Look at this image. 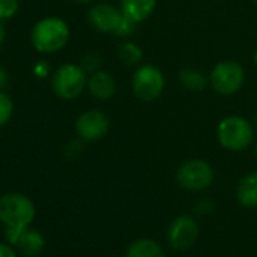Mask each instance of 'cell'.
Wrapping results in <instances>:
<instances>
[{"instance_id": "obj_1", "label": "cell", "mask_w": 257, "mask_h": 257, "mask_svg": "<svg viewBox=\"0 0 257 257\" xmlns=\"http://www.w3.org/2000/svg\"><path fill=\"white\" fill-rule=\"evenodd\" d=\"M37 215L34 201L20 192H8L0 197V222L5 225L7 240L17 246L22 234L31 227Z\"/></svg>"}, {"instance_id": "obj_2", "label": "cell", "mask_w": 257, "mask_h": 257, "mask_svg": "<svg viewBox=\"0 0 257 257\" xmlns=\"http://www.w3.org/2000/svg\"><path fill=\"white\" fill-rule=\"evenodd\" d=\"M70 26L59 17H44L31 31V43L37 52L52 55L61 52L70 41Z\"/></svg>"}, {"instance_id": "obj_3", "label": "cell", "mask_w": 257, "mask_h": 257, "mask_svg": "<svg viewBox=\"0 0 257 257\" xmlns=\"http://www.w3.org/2000/svg\"><path fill=\"white\" fill-rule=\"evenodd\" d=\"M216 140L227 152H243L254 141V125L243 116L228 115L216 127Z\"/></svg>"}, {"instance_id": "obj_4", "label": "cell", "mask_w": 257, "mask_h": 257, "mask_svg": "<svg viewBox=\"0 0 257 257\" xmlns=\"http://www.w3.org/2000/svg\"><path fill=\"white\" fill-rule=\"evenodd\" d=\"M86 74L82 65L64 64L52 74V89L61 100H74L86 89Z\"/></svg>"}, {"instance_id": "obj_5", "label": "cell", "mask_w": 257, "mask_h": 257, "mask_svg": "<svg viewBox=\"0 0 257 257\" xmlns=\"http://www.w3.org/2000/svg\"><path fill=\"white\" fill-rule=\"evenodd\" d=\"M132 92L144 103L158 100L165 89V76L162 70L153 64L138 65L132 76Z\"/></svg>"}, {"instance_id": "obj_6", "label": "cell", "mask_w": 257, "mask_h": 257, "mask_svg": "<svg viewBox=\"0 0 257 257\" xmlns=\"http://www.w3.org/2000/svg\"><path fill=\"white\" fill-rule=\"evenodd\" d=\"M245 77V68L237 61L225 59L213 65L209 74V83L216 94L233 95L242 89Z\"/></svg>"}, {"instance_id": "obj_7", "label": "cell", "mask_w": 257, "mask_h": 257, "mask_svg": "<svg viewBox=\"0 0 257 257\" xmlns=\"http://www.w3.org/2000/svg\"><path fill=\"white\" fill-rule=\"evenodd\" d=\"M215 179V171L212 165L204 159H188L176 171L177 183L189 191V192H200L207 189Z\"/></svg>"}, {"instance_id": "obj_8", "label": "cell", "mask_w": 257, "mask_h": 257, "mask_svg": "<svg viewBox=\"0 0 257 257\" xmlns=\"http://www.w3.org/2000/svg\"><path fill=\"white\" fill-rule=\"evenodd\" d=\"M109 127L110 121L107 115L98 109L82 112L74 122V131L77 137L85 143H95L104 138L109 132Z\"/></svg>"}, {"instance_id": "obj_9", "label": "cell", "mask_w": 257, "mask_h": 257, "mask_svg": "<svg viewBox=\"0 0 257 257\" xmlns=\"http://www.w3.org/2000/svg\"><path fill=\"white\" fill-rule=\"evenodd\" d=\"M200 228L192 216L180 215L174 218L167 230V239L173 249L188 251L198 239Z\"/></svg>"}, {"instance_id": "obj_10", "label": "cell", "mask_w": 257, "mask_h": 257, "mask_svg": "<svg viewBox=\"0 0 257 257\" xmlns=\"http://www.w3.org/2000/svg\"><path fill=\"white\" fill-rule=\"evenodd\" d=\"M121 10L110 4H95L88 11V23L92 29L101 32V34H113L116 28L119 26V22L122 19Z\"/></svg>"}, {"instance_id": "obj_11", "label": "cell", "mask_w": 257, "mask_h": 257, "mask_svg": "<svg viewBox=\"0 0 257 257\" xmlns=\"http://www.w3.org/2000/svg\"><path fill=\"white\" fill-rule=\"evenodd\" d=\"M89 94L98 100V101H106L112 98L116 92V82L113 76L104 70H97L89 74L88 77V85H86Z\"/></svg>"}, {"instance_id": "obj_12", "label": "cell", "mask_w": 257, "mask_h": 257, "mask_svg": "<svg viewBox=\"0 0 257 257\" xmlns=\"http://www.w3.org/2000/svg\"><path fill=\"white\" fill-rule=\"evenodd\" d=\"M156 7L158 0H119L121 13L135 23L149 20L155 14Z\"/></svg>"}, {"instance_id": "obj_13", "label": "cell", "mask_w": 257, "mask_h": 257, "mask_svg": "<svg viewBox=\"0 0 257 257\" xmlns=\"http://www.w3.org/2000/svg\"><path fill=\"white\" fill-rule=\"evenodd\" d=\"M236 198L243 207H257V171H251L239 180Z\"/></svg>"}, {"instance_id": "obj_14", "label": "cell", "mask_w": 257, "mask_h": 257, "mask_svg": "<svg viewBox=\"0 0 257 257\" xmlns=\"http://www.w3.org/2000/svg\"><path fill=\"white\" fill-rule=\"evenodd\" d=\"M125 257H167V254L159 242L149 237H141L128 245Z\"/></svg>"}, {"instance_id": "obj_15", "label": "cell", "mask_w": 257, "mask_h": 257, "mask_svg": "<svg viewBox=\"0 0 257 257\" xmlns=\"http://www.w3.org/2000/svg\"><path fill=\"white\" fill-rule=\"evenodd\" d=\"M17 246L22 249V252H23L26 257H37V255H40V254L43 252V249H44V246H46L44 234H43L41 231H38V230L28 228V230L22 234V237H20Z\"/></svg>"}, {"instance_id": "obj_16", "label": "cell", "mask_w": 257, "mask_h": 257, "mask_svg": "<svg viewBox=\"0 0 257 257\" xmlns=\"http://www.w3.org/2000/svg\"><path fill=\"white\" fill-rule=\"evenodd\" d=\"M207 76L198 70V68H192V67H186L183 70H180L179 73V83L192 92H200L207 86Z\"/></svg>"}, {"instance_id": "obj_17", "label": "cell", "mask_w": 257, "mask_h": 257, "mask_svg": "<svg viewBox=\"0 0 257 257\" xmlns=\"http://www.w3.org/2000/svg\"><path fill=\"white\" fill-rule=\"evenodd\" d=\"M144 53L143 49L140 47V44H137L135 41L131 40H124L119 46H118V59L128 67H135L140 65V62L143 61Z\"/></svg>"}, {"instance_id": "obj_18", "label": "cell", "mask_w": 257, "mask_h": 257, "mask_svg": "<svg viewBox=\"0 0 257 257\" xmlns=\"http://www.w3.org/2000/svg\"><path fill=\"white\" fill-rule=\"evenodd\" d=\"M14 113V103L11 97L0 89V127L5 125Z\"/></svg>"}, {"instance_id": "obj_19", "label": "cell", "mask_w": 257, "mask_h": 257, "mask_svg": "<svg viewBox=\"0 0 257 257\" xmlns=\"http://www.w3.org/2000/svg\"><path fill=\"white\" fill-rule=\"evenodd\" d=\"M20 2L19 0H0V22L14 19L19 14Z\"/></svg>"}, {"instance_id": "obj_20", "label": "cell", "mask_w": 257, "mask_h": 257, "mask_svg": "<svg viewBox=\"0 0 257 257\" xmlns=\"http://www.w3.org/2000/svg\"><path fill=\"white\" fill-rule=\"evenodd\" d=\"M137 25L138 23H135L134 20H131L128 17L122 16V19L119 22V26L115 31V35L119 37V38H128V37H132L135 34V31H137Z\"/></svg>"}, {"instance_id": "obj_21", "label": "cell", "mask_w": 257, "mask_h": 257, "mask_svg": "<svg viewBox=\"0 0 257 257\" xmlns=\"http://www.w3.org/2000/svg\"><path fill=\"white\" fill-rule=\"evenodd\" d=\"M82 68L86 71V73H94L97 70H100V65H101V59L97 53H88L86 56H83L82 59Z\"/></svg>"}, {"instance_id": "obj_22", "label": "cell", "mask_w": 257, "mask_h": 257, "mask_svg": "<svg viewBox=\"0 0 257 257\" xmlns=\"http://www.w3.org/2000/svg\"><path fill=\"white\" fill-rule=\"evenodd\" d=\"M0 257H19V254L10 242H0Z\"/></svg>"}, {"instance_id": "obj_23", "label": "cell", "mask_w": 257, "mask_h": 257, "mask_svg": "<svg viewBox=\"0 0 257 257\" xmlns=\"http://www.w3.org/2000/svg\"><path fill=\"white\" fill-rule=\"evenodd\" d=\"M34 73H35V76L37 77H46L49 73H50V67H49V64L46 62V61H40L35 67H34Z\"/></svg>"}, {"instance_id": "obj_24", "label": "cell", "mask_w": 257, "mask_h": 257, "mask_svg": "<svg viewBox=\"0 0 257 257\" xmlns=\"http://www.w3.org/2000/svg\"><path fill=\"white\" fill-rule=\"evenodd\" d=\"M209 204H213V203H212V200H200V203L197 204V207H195V209H197V210H200L201 213H209V212L213 209V206H210V207H209Z\"/></svg>"}, {"instance_id": "obj_25", "label": "cell", "mask_w": 257, "mask_h": 257, "mask_svg": "<svg viewBox=\"0 0 257 257\" xmlns=\"http://www.w3.org/2000/svg\"><path fill=\"white\" fill-rule=\"evenodd\" d=\"M10 82V76H8V71L0 65V89H4Z\"/></svg>"}, {"instance_id": "obj_26", "label": "cell", "mask_w": 257, "mask_h": 257, "mask_svg": "<svg viewBox=\"0 0 257 257\" xmlns=\"http://www.w3.org/2000/svg\"><path fill=\"white\" fill-rule=\"evenodd\" d=\"M5 38H7V28L4 25V22H0V47L5 43Z\"/></svg>"}, {"instance_id": "obj_27", "label": "cell", "mask_w": 257, "mask_h": 257, "mask_svg": "<svg viewBox=\"0 0 257 257\" xmlns=\"http://www.w3.org/2000/svg\"><path fill=\"white\" fill-rule=\"evenodd\" d=\"M73 2H76V4H79V5H88V4L94 2V0H73Z\"/></svg>"}, {"instance_id": "obj_28", "label": "cell", "mask_w": 257, "mask_h": 257, "mask_svg": "<svg viewBox=\"0 0 257 257\" xmlns=\"http://www.w3.org/2000/svg\"><path fill=\"white\" fill-rule=\"evenodd\" d=\"M252 61H254V65H255V68H257V52L254 53V56H252Z\"/></svg>"}, {"instance_id": "obj_29", "label": "cell", "mask_w": 257, "mask_h": 257, "mask_svg": "<svg viewBox=\"0 0 257 257\" xmlns=\"http://www.w3.org/2000/svg\"><path fill=\"white\" fill-rule=\"evenodd\" d=\"M254 124H255V127H257V115H255V118H254Z\"/></svg>"}, {"instance_id": "obj_30", "label": "cell", "mask_w": 257, "mask_h": 257, "mask_svg": "<svg viewBox=\"0 0 257 257\" xmlns=\"http://www.w3.org/2000/svg\"><path fill=\"white\" fill-rule=\"evenodd\" d=\"M255 158H257V146H255Z\"/></svg>"}, {"instance_id": "obj_31", "label": "cell", "mask_w": 257, "mask_h": 257, "mask_svg": "<svg viewBox=\"0 0 257 257\" xmlns=\"http://www.w3.org/2000/svg\"><path fill=\"white\" fill-rule=\"evenodd\" d=\"M252 2H254V4H255V5H257V0H252Z\"/></svg>"}, {"instance_id": "obj_32", "label": "cell", "mask_w": 257, "mask_h": 257, "mask_svg": "<svg viewBox=\"0 0 257 257\" xmlns=\"http://www.w3.org/2000/svg\"><path fill=\"white\" fill-rule=\"evenodd\" d=\"M112 257H118V255H112Z\"/></svg>"}]
</instances>
